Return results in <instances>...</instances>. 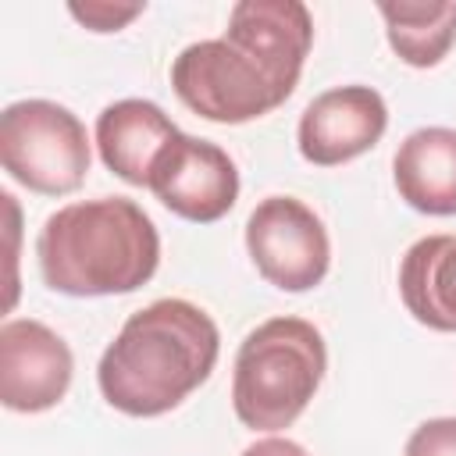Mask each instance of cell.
<instances>
[{
  "label": "cell",
  "instance_id": "7a4b0ae2",
  "mask_svg": "<svg viewBox=\"0 0 456 456\" xmlns=\"http://www.w3.org/2000/svg\"><path fill=\"white\" fill-rule=\"evenodd\" d=\"M221 331L189 299H153L135 310L103 349L96 385L128 417H160L192 395L214 370Z\"/></svg>",
  "mask_w": 456,
  "mask_h": 456
},
{
  "label": "cell",
  "instance_id": "4fadbf2b",
  "mask_svg": "<svg viewBox=\"0 0 456 456\" xmlns=\"http://www.w3.org/2000/svg\"><path fill=\"white\" fill-rule=\"evenodd\" d=\"M388 46L410 68H435L456 43V0L431 4H378Z\"/></svg>",
  "mask_w": 456,
  "mask_h": 456
},
{
  "label": "cell",
  "instance_id": "ba28073f",
  "mask_svg": "<svg viewBox=\"0 0 456 456\" xmlns=\"http://www.w3.org/2000/svg\"><path fill=\"white\" fill-rule=\"evenodd\" d=\"M150 189L171 214L196 224H210L235 207L239 171L235 160L217 142L182 132L157 160L150 175Z\"/></svg>",
  "mask_w": 456,
  "mask_h": 456
},
{
  "label": "cell",
  "instance_id": "9a60e30c",
  "mask_svg": "<svg viewBox=\"0 0 456 456\" xmlns=\"http://www.w3.org/2000/svg\"><path fill=\"white\" fill-rule=\"evenodd\" d=\"M403 456H456V417H431L417 424Z\"/></svg>",
  "mask_w": 456,
  "mask_h": 456
},
{
  "label": "cell",
  "instance_id": "8992f818",
  "mask_svg": "<svg viewBox=\"0 0 456 456\" xmlns=\"http://www.w3.org/2000/svg\"><path fill=\"white\" fill-rule=\"evenodd\" d=\"M246 249L264 281L281 292H306L331 267L324 221L296 196H267L246 221Z\"/></svg>",
  "mask_w": 456,
  "mask_h": 456
},
{
  "label": "cell",
  "instance_id": "30bf717a",
  "mask_svg": "<svg viewBox=\"0 0 456 456\" xmlns=\"http://www.w3.org/2000/svg\"><path fill=\"white\" fill-rule=\"evenodd\" d=\"M178 125L153 100H118L107 103L96 118V150L100 160L128 185H146L164 157V150L178 139Z\"/></svg>",
  "mask_w": 456,
  "mask_h": 456
},
{
  "label": "cell",
  "instance_id": "8fae6325",
  "mask_svg": "<svg viewBox=\"0 0 456 456\" xmlns=\"http://www.w3.org/2000/svg\"><path fill=\"white\" fill-rule=\"evenodd\" d=\"M392 178L413 210L431 217L456 214V128L428 125L410 132L392 157Z\"/></svg>",
  "mask_w": 456,
  "mask_h": 456
},
{
  "label": "cell",
  "instance_id": "277c9868",
  "mask_svg": "<svg viewBox=\"0 0 456 456\" xmlns=\"http://www.w3.org/2000/svg\"><path fill=\"white\" fill-rule=\"evenodd\" d=\"M324 370V335L303 317H271L235 353L232 410L253 431H281L310 406Z\"/></svg>",
  "mask_w": 456,
  "mask_h": 456
},
{
  "label": "cell",
  "instance_id": "2e32d148",
  "mask_svg": "<svg viewBox=\"0 0 456 456\" xmlns=\"http://www.w3.org/2000/svg\"><path fill=\"white\" fill-rule=\"evenodd\" d=\"M242 456H310V452L292 438H260V442L246 445Z\"/></svg>",
  "mask_w": 456,
  "mask_h": 456
},
{
  "label": "cell",
  "instance_id": "52a82bcc",
  "mask_svg": "<svg viewBox=\"0 0 456 456\" xmlns=\"http://www.w3.org/2000/svg\"><path fill=\"white\" fill-rule=\"evenodd\" d=\"M75 374L68 342L32 317L4 321L0 328V403L14 413H43L57 406Z\"/></svg>",
  "mask_w": 456,
  "mask_h": 456
},
{
  "label": "cell",
  "instance_id": "9c48e42d",
  "mask_svg": "<svg viewBox=\"0 0 456 456\" xmlns=\"http://www.w3.org/2000/svg\"><path fill=\"white\" fill-rule=\"evenodd\" d=\"M388 128V107L370 86H335L314 96L299 118V153L317 167L346 164L370 146Z\"/></svg>",
  "mask_w": 456,
  "mask_h": 456
},
{
  "label": "cell",
  "instance_id": "5b68a950",
  "mask_svg": "<svg viewBox=\"0 0 456 456\" xmlns=\"http://www.w3.org/2000/svg\"><path fill=\"white\" fill-rule=\"evenodd\" d=\"M0 164L39 196L75 192L93 164L86 125L53 100H18L0 114Z\"/></svg>",
  "mask_w": 456,
  "mask_h": 456
},
{
  "label": "cell",
  "instance_id": "3957f363",
  "mask_svg": "<svg viewBox=\"0 0 456 456\" xmlns=\"http://www.w3.org/2000/svg\"><path fill=\"white\" fill-rule=\"evenodd\" d=\"M39 274L64 296H121L157 274L160 235L128 196H100L53 210L36 239Z\"/></svg>",
  "mask_w": 456,
  "mask_h": 456
},
{
  "label": "cell",
  "instance_id": "7c38bea8",
  "mask_svg": "<svg viewBox=\"0 0 456 456\" xmlns=\"http://www.w3.org/2000/svg\"><path fill=\"white\" fill-rule=\"evenodd\" d=\"M399 296L417 324L456 331V235H424L403 253Z\"/></svg>",
  "mask_w": 456,
  "mask_h": 456
},
{
  "label": "cell",
  "instance_id": "6da1fadb",
  "mask_svg": "<svg viewBox=\"0 0 456 456\" xmlns=\"http://www.w3.org/2000/svg\"><path fill=\"white\" fill-rule=\"evenodd\" d=\"M314 46V18L299 0H242L217 39L189 43L171 64L178 100L217 125H246L281 107Z\"/></svg>",
  "mask_w": 456,
  "mask_h": 456
},
{
  "label": "cell",
  "instance_id": "5bb4252c",
  "mask_svg": "<svg viewBox=\"0 0 456 456\" xmlns=\"http://www.w3.org/2000/svg\"><path fill=\"white\" fill-rule=\"evenodd\" d=\"M68 14L86 25L89 32H118L132 18L142 14V4H107V0H89V4H68Z\"/></svg>",
  "mask_w": 456,
  "mask_h": 456
}]
</instances>
